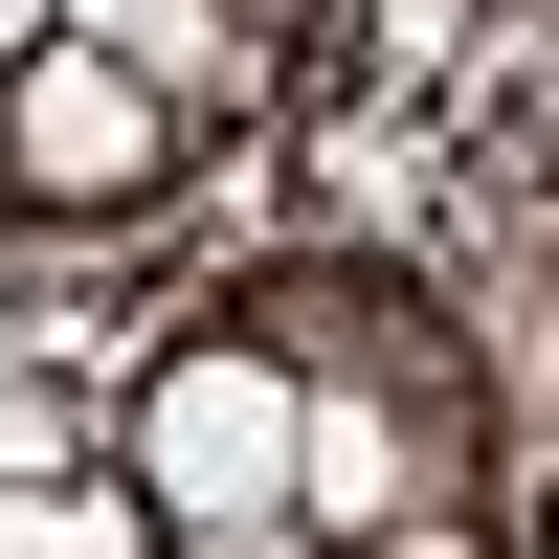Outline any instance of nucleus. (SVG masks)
Wrapping results in <instances>:
<instances>
[{
  "mask_svg": "<svg viewBox=\"0 0 559 559\" xmlns=\"http://www.w3.org/2000/svg\"><path fill=\"white\" fill-rule=\"evenodd\" d=\"M179 179V90L134 68V45H23V68H0V202H45V224H134Z\"/></svg>",
  "mask_w": 559,
  "mask_h": 559,
  "instance_id": "f03ea898",
  "label": "nucleus"
},
{
  "mask_svg": "<svg viewBox=\"0 0 559 559\" xmlns=\"http://www.w3.org/2000/svg\"><path fill=\"white\" fill-rule=\"evenodd\" d=\"M90 45H134V68H179V23H202V0H68Z\"/></svg>",
  "mask_w": 559,
  "mask_h": 559,
  "instance_id": "20e7f679",
  "label": "nucleus"
},
{
  "mask_svg": "<svg viewBox=\"0 0 559 559\" xmlns=\"http://www.w3.org/2000/svg\"><path fill=\"white\" fill-rule=\"evenodd\" d=\"M134 492H157V537L292 515V492H313V358L269 336V313H202V336L134 381Z\"/></svg>",
  "mask_w": 559,
  "mask_h": 559,
  "instance_id": "f257e3e1",
  "label": "nucleus"
},
{
  "mask_svg": "<svg viewBox=\"0 0 559 559\" xmlns=\"http://www.w3.org/2000/svg\"><path fill=\"white\" fill-rule=\"evenodd\" d=\"M23 45H68V0H0V68H23Z\"/></svg>",
  "mask_w": 559,
  "mask_h": 559,
  "instance_id": "39448f33",
  "label": "nucleus"
},
{
  "mask_svg": "<svg viewBox=\"0 0 559 559\" xmlns=\"http://www.w3.org/2000/svg\"><path fill=\"white\" fill-rule=\"evenodd\" d=\"M157 559H336L313 515H202V537H157Z\"/></svg>",
  "mask_w": 559,
  "mask_h": 559,
  "instance_id": "7ed1b4c3",
  "label": "nucleus"
}]
</instances>
